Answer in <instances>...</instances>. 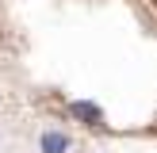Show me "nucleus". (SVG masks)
Segmentation results:
<instances>
[{
  "mask_svg": "<svg viewBox=\"0 0 157 153\" xmlns=\"http://www.w3.org/2000/svg\"><path fill=\"white\" fill-rule=\"evenodd\" d=\"M69 111H73L77 119H84L88 126H100V122H104V111H100L96 103H88V99H77V103L69 107Z\"/></svg>",
  "mask_w": 157,
  "mask_h": 153,
  "instance_id": "f257e3e1",
  "label": "nucleus"
},
{
  "mask_svg": "<svg viewBox=\"0 0 157 153\" xmlns=\"http://www.w3.org/2000/svg\"><path fill=\"white\" fill-rule=\"evenodd\" d=\"M69 149V138L61 130H46L42 134V153H65Z\"/></svg>",
  "mask_w": 157,
  "mask_h": 153,
  "instance_id": "f03ea898",
  "label": "nucleus"
}]
</instances>
